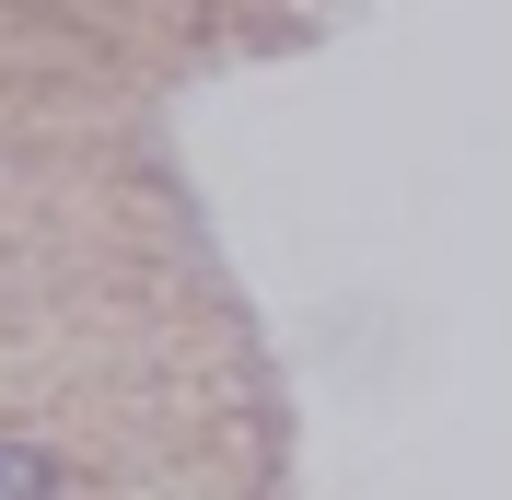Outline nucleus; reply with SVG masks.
<instances>
[{"label": "nucleus", "mask_w": 512, "mask_h": 500, "mask_svg": "<svg viewBox=\"0 0 512 500\" xmlns=\"http://www.w3.org/2000/svg\"><path fill=\"white\" fill-rule=\"evenodd\" d=\"M59 489V454H47V442H12L0 431V500H47Z\"/></svg>", "instance_id": "obj_1"}]
</instances>
